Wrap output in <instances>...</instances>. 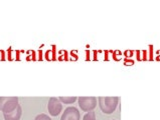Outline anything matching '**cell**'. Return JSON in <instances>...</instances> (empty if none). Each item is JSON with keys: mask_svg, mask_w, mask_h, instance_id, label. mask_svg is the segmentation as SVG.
I'll return each instance as SVG.
<instances>
[{"mask_svg": "<svg viewBox=\"0 0 160 120\" xmlns=\"http://www.w3.org/2000/svg\"><path fill=\"white\" fill-rule=\"evenodd\" d=\"M133 54H134V51H132V50H127V51L125 52V56L131 57V56H133Z\"/></svg>", "mask_w": 160, "mask_h": 120, "instance_id": "obj_11", "label": "cell"}, {"mask_svg": "<svg viewBox=\"0 0 160 120\" xmlns=\"http://www.w3.org/2000/svg\"><path fill=\"white\" fill-rule=\"evenodd\" d=\"M0 111H1V110H0Z\"/></svg>", "mask_w": 160, "mask_h": 120, "instance_id": "obj_15", "label": "cell"}, {"mask_svg": "<svg viewBox=\"0 0 160 120\" xmlns=\"http://www.w3.org/2000/svg\"><path fill=\"white\" fill-rule=\"evenodd\" d=\"M142 52V54H143V57H142V60H147V51L146 50H143V51H141Z\"/></svg>", "mask_w": 160, "mask_h": 120, "instance_id": "obj_13", "label": "cell"}, {"mask_svg": "<svg viewBox=\"0 0 160 120\" xmlns=\"http://www.w3.org/2000/svg\"><path fill=\"white\" fill-rule=\"evenodd\" d=\"M34 120H52V118L49 117V116H48L47 114H39V115H38L35 118H34Z\"/></svg>", "mask_w": 160, "mask_h": 120, "instance_id": "obj_9", "label": "cell"}, {"mask_svg": "<svg viewBox=\"0 0 160 120\" xmlns=\"http://www.w3.org/2000/svg\"><path fill=\"white\" fill-rule=\"evenodd\" d=\"M83 120H96V115L94 111L91 112H87V114H85L84 119Z\"/></svg>", "mask_w": 160, "mask_h": 120, "instance_id": "obj_8", "label": "cell"}, {"mask_svg": "<svg viewBox=\"0 0 160 120\" xmlns=\"http://www.w3.org/2000/svg\"><path fill=\"white\" fill-rule=\"evenodd\" d=\"M141 51H136V56H137V59L139 60V61H141V60H142V58H141Z\"/></svg>", "mask_w": 160, "mask_h": 120, "instance_id": "obj_14", "label": "cell"}, {"mask_svg": "<svg viewBox=\"0 0 160 120\" xmlns=\"http://www.w3.org/2000/svg\"><path fill=\"white\" fill-rule=\"evenodd\" d=\"M18 105V97H0V110L3 113L12 112Z\"/></svg>", "mask_w": 160, "mask_h": 120, "instance_id": "obj_3", "label": "cell"}, {"mask_svg": "<svg viewBox=\"0 0 160 120\" xmlns=\"http://www.w3.org/2000/svg\"><path fill=\"white\" fill-rule=\"evenodd\" d=\"M48 109L52 116H58L62 110V102L57 97H51L48 103Z\"/></svg>", "mask_w": 160, "mask_h": 120, "instance_id": "obj_4", "label": "cell"}, {"mask_svg": "<svg viewBox=\"0 0 160 120\" xmlns=\"http://www.w3.org/2000/svg\"><path fill=\"white\" fill-rule=\"evenodd\" d=\"M77 97L76 96H72V97H63V96H61V97H58V100L61 101V102L65 103V104H72V103H75L77 101Z\"/></svg>", "mask_w": 160, "mask_h": 120, "instance_id": "obj_7", "label": "cell"}, {"mask_svg": "<svg viewBox=\"0 0 160 120\" xmlns=\"http://www.w3.org/2000/svg\"><path fill=\"white\" fill-rule=\"evenodd\" d=\"M81 114L76 107H68L63 111L61 120H80Z\"/></svg>", "mask_w": 160, "mask_h": 120, "instance_id": "obj_5", "label": "cell"}, {"mask_svg": "<svg viewBox=\"0 0 160 120\" xmlns=\"http://www.w3.org/2000/svg\"><path fill=\"white\" fill-rule=\"evenodd\" d=\"M78 103H79L80 108L85 112H91L94 111L98 103V98L95 96H81L78 98Z\"/></svg>", "mask_w": 160, "mask_h": 120, "instance_id": "obj_2", "label": "cell"}, {"mask_svg": "<svg viewBox=\"0 0 160 120\" xmlns=\"http://www.w3.org/2000/svg\"><path fill=\"white\" fill-rule=\"evenodd\" d=\"M98 101L102 112L105 114H111L117 108L119 97H99Z\"/></svg>", "mask_w": 160, "mask_h": 120, "instance_id": "obj_1", "label": "cell"}, {"mask_svg": "<svg viewBox=\"0 0 160 120\" xmlns=\"http://www.w3.org/2000/svg\"><path fill=\"white\" fill-rule=\"evenodd\" d=\"M22 115V108L20 105H18L15 110H13L10 113H3V116L5 120H20Z\"/></svg>", "mask_w": 160, "mask_h": 120, "instance_id": "obj_6", "label": "cell"}, {"mask_svg": "<svg viewBox=\"0 0 160 120\" xmlns=\"http://www.w3.org/2000/svg\"><path fill=\"white\" fill-rule=\"evenodd\" d=\"M149 49H150V56H149V60H153V46L150 45L149 46Z\"/></svg>", "mask_w": 160, "mask_h": 120, "instance_id": "obj_12", "label": "cell"}, {"mask_svg": "<svg viewBox=\"0 0 160 120\" xmlns=\"http://www.w3.org/2000/svg\"><path fill=\"white\" fill-rule=\"evenodd\" d=\"M124 64L125 65H133L134 64V61L133 60H131V59H125V61H124Z\"/></svg>", "mask_w": 160, "mask_h": 120, "instance_id": "obj_10", "label": "cell"}]
</instances>
